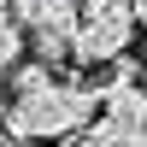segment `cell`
I'll list each match as a JSON object with an SVG mask.
<instances>
[{"label":"cell","instance_id":"cell-1","mask_svg":"<svg viewBox=\"0 0 147 147\" xmlns=\"http://www.w3.org/2000/svg\"><path fill=\"white\" fill-rule=\"evenodd\" d=\"M136 0H94L82 6V30H77V65H112L129 53L136 41Z\"/></svg>","mask_w":147,"mask_h":147},{"label":"cell","instance_id":"cell-7","mask_svg":"<svg viewBox=\"0 0 147 147\" xmlns=\"http://www.w3.org/2000/svg\"><path fill=\"white\" fill-rule=\"evenodd\" d=\"M0 147H6V141H0Z\"/></svg>","mask_w":147,"mask_h":147},{"label":"cell","instance_id":"cell-3","mask_svg":"<svg viewBox=\"0 0 147 147\" xmlns=\"http://www.w3.org/2000/svg\"><path fill=\"white\" fill-rule=\"evenodd\" d=\"M24 41H30V30L0 12V71H18V65H24Z\"/></svg>","mask_w":147,"mask_h":147},{"label":"cell","instance_id":"cell-4","mask_svg":"<svg viewBox=\"0 0 147 147\" xmlns=\"http://www.w3.org/2000/svg\"><path fill=\"white\" fill-rule=\"evenodd\" d=\"M41 12H47V0H6V18H18L24 30H30V24L41 18Z\"/></svg>","mask_w":147,"mask_h":147},{"label":"cell","instance_id":"cell-2","mask_svg":"<svg viewBox=\"0 0 147 147\" xmlns=\"http://www.w3.org/2000/svg\"><path fill=\"white\" fill-rule=\"evenodd\" d=\"M77 30H82V12L71 0H47V12L30 24V47L35 59L59 65V59H77Z\"/></svg>","mask_w":147,"mask_h":147},{"label":"cell","instance_id":"cell-5","mask_svg":"<svg viewBox=\"0 0 147 147\" xmlns=\"http://www.w3.org/2000/svg\"><path fill=\"white\" fill-rule=\"evenodd\" d=\"M124 147H147V129H136V136H129V141H124Z\"/></svg>","mask_w":147,"mask_h":147},{"label":"cell","instance_id":"cell-6","mask_svg":"<svg viewBox=\"0 0 147 147\" xmlns=\"http://www.w3.org/2000/svg\"><path fill=\"white\" fill-rule=\"evenodd\" d=\"M6 147H47V141H6Z\"/></svg>","mask_w":147,"mask_h":147}]
</instances>
